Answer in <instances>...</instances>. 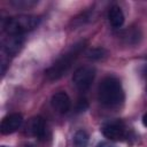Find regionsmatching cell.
<instances>
[{
  "mask_svg": "<svg viewBox=\"0 0 147 147\" xmlns=\"http://www.w3.org/2000/svg\"><path fill=\"white\" fill-rule=\"evenodd\" d=\"M101 131H102V134L109 140H121L125 136L124 127L118 122H111V123L105 124L101 127Z\"/></svg>",
  "mask_w": 147,
  "mask_h": 147,
  "instance_id": "ba28073f",
  "label": "cell"
},
{
  "mask_svg": "<svg viewBox=\"0 0 147 147\" xmlns=\"http://www.w3.org/2000/svg\"><path fill=\"white\" fill-rule=\"evenodd\" d=\"M99 101L106 107H116L124 100V91L121 82L115 77H106L101 80L98 90Z\"/></svg>",
  "mask_w": 147,
  "mask_h": 147,
  "instance_id": "7a4b0ae2",
  "label": "cell"
},
{
  "mask_svg": "<svg viewBox=\"0 0 147 147\" xmlns=\"http://www.w3.org/2000/svg\"><path fill=\"white\" fill-rule=\"evenodd\" d=\"M98 147H115V146H113V145H110L108 142H101V144L98 145Z\"/></svg>",
  "mask_w": 147,
  "mask_h": 147,
  "instance_id": "2e32d148",
  "label": "cell"
},
{
  "mask_svg": "<svg viewBox=\"0 0 147 147\" xmlns=\"http://www.w3.org/2000/svg\"><path fill=\"white\" fill-rule=\"evenodd\" d=\"M11 3L20 8V7H29V6H32V5L36 3V1H13Z\"/></svg>",
  "mask_w": 147,
  "mask_h": 147,
  "instance_id": "9a60e30c",
  "label": "cell"
},
{
  "mask_svg": "<svg viewBox=\"0 0 147 147\" xmlns=\"http://www.w3.org/2000/svg\"><path fill=\"white\" fill-rule=\"evenodd\" d=\"M51 103H52V107L61 114L68 113L71 108V100L65 92L55 93L51 99Z\"/></svg>",
  "mask_w": 147,
  "mask_h": 147,
  "instance_id": "52a82bcc",
  "label": "cell"
},
{
  "mask_svg": "<svg viewBox=\"0 0 147 147\" xmlns=\"http://www.w3.org/2000/svg\"><path fill=\"white\" fill-rule=\"evenodd\" d=\"M108 18H109L110 24L114 28H121L124 23V14L118 6H113L109 9Z\"/></svg>",
  "mask_w": 147,
  "mask_h": 147,
  "instance_id": "9c48e42d",
  "label": "cell"
},
{
  "mask_svg": "<svg viewBox=\"0 0 147 147\" xmlns=\"http://www.w3.org/2000/svg\"><path fill=\"white\" fill-rule=\"evenodd\" d=\"M76 147H86L88 144V133L85 130H78L74 136Z\"/></svg>",
  "mask_w": 147,
  "mask_h": 147,
  "instance_id": "7c38bea8",
  "label": "cell"
},
{
  "mask_svg": "<svg viewBox=\"0 0 147 147\" xmlns=\"http://www.w3.org/2000/svg\"><path fill=\"white\" fill-rule=\"evenodd\" d=\"M123 38L127 44H136L140 39V32L137 29H127L124 31Z\"/></svg>",
  "mask_w": 147,
  "mask_h": 147,
  "instance_id": "4fadbf2b",
  "label": "cell"
},
{
  "mask_svg": "<svg viewBox=\"0 0 147 147\" xmlns=\"http://www.w3.org/2000/svg\"><path fill=\"white\" fill-rule=\"evenodd\" d=\"M1 147H7V146H1Z\"/></svg>",
  "mask_w": 147,
  "mask_h": 147,
  "instance_id": "ac0fdd59",
  "label": "cell"
},
{
  "mask_svg": "<svg viewBox=\"0 0 147 147\" xmlns=\"http://www.w3.org/2000/svg\"><path fill=\"white\" fill-rule=\"evenodd\" d=\"M41 22V18L36 15H18L5 20L2 28L7 34H24L36 29Z\"/></svg>",
  "mask_w": 147,
  "mask_h": 147,
  "instance_id": "3957f363",
  "label": "cell"
},
{
  "mask_svg": "<svg viewBox=\"0 0 147 147\" xmlns=\"http://www.w3.org/2000/svg\"><path fill=\"white\" fill-rule=\"evenodd\" d=\"M88 108V102L86 99H80L78 102H77V106H76V109L77 111H85L86 109Z\"/></svg>",
  "mask_w": 147,
  "mask_h": 147,
  "instance_id": "5bb4252c",
  "label": "cell"
},
{
  "mask_svg": "<svg viewBox=\"0 0 147 147\" xmlns=\"http://www.w3.org/2000/svg\"><path fill=\"white\" fill-rule=\"evenodd\" d=\"M108 55V52L102 48V47H96V48H91L88 49L86 53H85V56L90 60H93V61H99V60H102L105 59L106 56Z\"/></svg>",
  "mask_w": 147,
  "mask_h": 147,
  "instance_id": "8fae6325",
  "label": "cell"
},
{
  "mask_svg": "<svg viewBox=\"0 0 147 147\" xmlns=\"http://www.w3.org/2000/svg\"><path fill=\"white\" fill-rule=\"evenodd\" d=\"M95 77V69L92 65L79 67L72 75V82L79 91H86L92 85Z\"/></svg>",
  "mask_w": 147,
  "mask_h": 147,
  "instance_id": "277c9868",
  "label": "cell"
},
{
  "mask_svg": "<svg viewBox=\"0 0 147 147\" xmlns=\"http://www.w3.org/2000/svg\"><path fill=\"white\" fill-rule=\"evenodd\" d=\"M142 124H144L145 126H147V113L142 116Z\"/></svg>",
  "mask_w": 147,
  "mask_h": 147,
  "instance_id": "e0dca14e",
  "label": "cell"
},
{
  "mask_svg": "<svg viewBox=\"0 0 147 147\" xmlns=\"http://www.w3.org/2000/svg\"><path fill=\"white\" fill-rule=\"evenodd\" d=\"M146 91H147V86H146Z\"/></svg>",
  "mask_w": 147,
  "mask_h": 147,
  "instance_id": "d6986e66",
  "label": "cell"
},
{
  "mask_svg": "<svg viewBox=\"0 0 147 147\" xmlns=\"http://www.w3.org/2000/svg\"><path fill=\"white\" fill-rule=\"evenodd\" d=\"M24 44L23 34H8L2 40V52L8 56H15Z\"/></svg>",
  "mask_w": 147,
  "mask_h": 147,
  "instance_id": "5b68a950",
  "label": "cell"
},
{
  "mask_svg": "<svg viewBox=\"0 0 147 147\" xmlns=\"http://www.w3.org/2000/svg\"><path fill=\"white\" fill-rule=\"evenodd\" d=\"M86 47V41H79L75 45L71 46V48L65 52L62 56H60L46 71H45V76L48 80H57L61 77H63L69 69L71 68V65L74 64V62L77 60V57L82 54V52L85 49Z\"/></svg>",
  "mask_w": 147,
  "mask_h": 147,
  "instance_id": "6da1fadb",
  "label": "cell"
},
{
  "mask_svg": "<svg viewBox=\"0 0 147 147\" xmlns=\"http://www.w3.org/2000/svg\"><path fill=\"white\" fill-rule=\"evenodd\" d=\"M23 123V116L18 113L9 114L2 118L0 124V131L2 134H11L16 132Z\"/></svg>",
  "mask_w": 147,
  "mask_h": 147,
  "instance_id": "8992f818",
  "label": "cell"
},
{
  "mask_svg": "<svg viewBox=\"0 0 147 147\" xmlns=\"http://www.w3.org/2000/svg\"><path fill=\"white\" fill-rule=\"evenodd\" d=\"M45 121L40 116H36L30 122V131L37 138H42L45 134Z\"/></svg>",
  "mask_w": 147,
  "mask_h": 147,
  "instance_id": "30bf717a",
  "label": "cell"
}]
</instances>
